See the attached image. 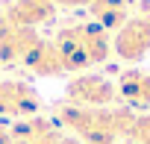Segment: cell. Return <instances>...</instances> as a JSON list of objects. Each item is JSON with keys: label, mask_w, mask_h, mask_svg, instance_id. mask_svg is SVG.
<instances>
[{"label": "cell", "mask_w": 150, "mask_h": 144, "mask_svg": "<svg viewBox=\"0 0 150 144\" xmlns=\"http://www.w3.org/2000/svg\"><path fill=\"white\" fill-rule=\"evenodd\" d=\"M112 50L118 59L135 62L150 53V18H129L112 38Z\"/></svg>", "instance_id": "3"}, {"label": "cell", "mask_w": 150, "mask_h": 144, "mask_svg": "<svg viewBox=\"0 0 150 144\" xmlns=\"http://www.w3.org/2000/svg\"><path fill=\"white\" fill-rule=\"evenodd\" d=\"M24 65L33 71V74H38V77H59V74H65L62 59H59L53 41H44V38L30 50V56L24 59Z\"/></svg>", "instance_id": "7"}, {"label": "cell", "mask_w": 150, "mask_h": 144, "mask_svg": "<svg viewBox=\"0 0 150 144\" xmlns=\"http://www.w3.org/2000/svg\"><path fill=\"white\" fill-rule=\"evenodd\" d=\"M38 41H41V35H38L35 30L15 27V24H9L6 18H0V62H3V65L24 62Z\"/></svg>", "instance_id": "4"}, {"label": "cell", "mask_w": 150, "mask_h": 144, "mask_svg": "<svg viewBox=\"0 0 150 144\" xmlns=\"http://www.w3.org/2000/svg\"><path fill=\"white\" fill-rule=\"evenodd\" d=\"M53 47H56V53H59L65 71H83V68L91 65V59H88V53H86V47H83V41H80L77 27L62 30V32L53 38Z\"/></svg>", "instance_id": "6"}, {"label": "cell", "mask_w": 150, "mask_h": 144, "mask_svg": "<svg viewBox=\"0 0 150 144\" xmlns=\"http://www.w3.org/2000/svg\"><path fill=\"white\" fill-rule=\"evenodd\" d=\"M0 144H15V141H12V129L0 126Z\"/></svg>", "instance_id": "13"}, {"label": "cell", "mask_w": 150, "mask_h": 144, "mask_svg": "<svg viewBox=\"0 0 150 144\" xmlns=\"http://www.w3.org/2000/svg\"><path fill=\"white\" fill-rule=\"evenodd\" d=\"M129 138H132L135 144H150V115L135 118V124H132V129H129Z\"/></svg>", "instance_id": "11"}, {"label": "cell", "mask_w": 150, "mask_h": 144, "mask_svg": "<svg viewBox=\"0 0 150 144\" xmlns=\"http://www.w3.org/2000/svg\"><path fill=\"white\" fill-rule=\"evenodd\" d=\"M91 15H94V24H100L109 32V30H121L129 21V6L127 0H94Z\"/></svg>", "instance_id": "10"}, {"label": "cell", "mask_w": 150, "mask_h": 144, "mask_svg": "<svg viewBox=\"0 0 150 144\" xmlns=\"http://www.w3.org/2000/svg\"><path fill=\"white\" fill-rule=\"evenodd\" d=\"M77 32H80V41H83V47H86L91 65L109 59V53H112V38H109V32H106L100 24H94V21H91V24H77Z\"/></svg>", "instance_id": "8"}, {"label": "cell", "mask_w": 150, "mask_h": 144, "mask_svg": "<svg viewBox=\"0 0 150 144\" xmlns=\"http://www.w3.org/2000/svg\"><path fill=\"white\" fill-rule=\"evenodd\" d=\"M53 15H56V3H53V0H15V3L6 6V12L0 15V18H6L15 27L33 30V27L50 21Z\"/></svg>", "instance_id": "5"}, {"label": "cell", "mask_w": 150, "mask_h": 144, "mask_svg": "<svg viewBox=\"0 0 150 144\" xmlns=\"http://www.w3.org/2000/svg\"><path fill=\"white\" fill-rule=\"evenodd\" d=\"M118 94L141 109H150V74L144 71H127L118 83Z\"/></svg>", "instance_id": "9"}, {"label": "cell", "mask_w": 150, "mask_h": 144, "mask_svg": "<svg viewBox=\"0 0 150 144\" xmlns=\"http://www.w3.org/2000/svg\"><path fill=\"white\" fill-rule=\"evenodd\" d=\"M56 6H91L94 0H53Z\"/></svg>", "instance_id": "12"}, {"label": "cell", "mask_w": 150, "mask_h": 144, "mask_svg": "<svg viewBox=\"0 0 150 144\" xmlns=\"http://www.w3.org/2000/svg\"><path fill=\"white\" fill-rule=\"evenodd\" d=\"M41 97L30 83L0 80V118H30L38 112Z\"/></svg>", "instance_id": "2"}, {"label": "cell", "mask_w": 150, "mask_h": 144, "mask_svg": "<svg viewBox=\"0 0 150 144\" xmlns=\"http://www.w3.org/2000/svg\"><path fill=\"white\" fill-rule=\"evenodd\" d=\"M68 106H80V109H106L118 97V85L109 83L106 77H91L83 74L77 80H71L65 88Z\"/></svg>", "instance_id": "1"}]
</instances>
